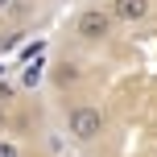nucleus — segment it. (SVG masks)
<instances>
[{
    "mask_svg": "<svg viewBox=\"0 0 157 157\" xmlns=\"http://www.w3.org/2000/svg\"><path fill=\"white\" fill-rule=\"evenodd\" d=\"M108 8H112V17H116V21L132 25V21H145V17H149L153 0H112Z\"/></svg>",
    "mask_w": 157,
    "mask_h": 157,
    "instance_id": "obj_3",
    "label": "nucleus"
},
{
    "mask_svg": "<svg viewBox=\"0 0 157 157\" xmlns=\"http://www.w3.org/2000/svg\"><path fill=\"white\" fill-rule=\"evenodd\" d=\"M21 83H25V87H37V83H41V62L25 66V71H21Z\"/></svg>",
    "mask_w": 157,
    "mask_h": 157,
    "instance_id": "obj_5",
    "label": "nucleus"
},
{
    "mask_svg": "<svg viewBox=\"0 0 157 157\" xmlns=\"http://www.w3.org/2000/svg\"><path fill=\"white\" fill-rule=\"evenodd\" d=\"M8 95H13V87H8V83H0V103H4Z\"/></svg>",
    "mask_w": 157,
    "mask_h": 157,
    "instance_id": "obj_7",
    "label": "nucleus"
},
{
    "mask_svg": "<svg viewBox=\"0 0 157 157\" xmlns=\"http://www.w3.org/2000/svg\"><path fill=\"white\" fill-rule=\"evenodd\" d=\"M112 29H116V17H112V8H83V13L75 17V33L83 41H91V46H99V41L112 37Z\"/></svg>",
    "mask_w": 157,
    "mask_h": 157,
    "instance_id": "obj_2",
    "label": "nucleus"
},
{
    "mask_svg": "<svg viewBox=\"0 0 157 157\" xmlns=\"http://www.w3.org/2000/svg\"><path fill=\"white\" fill-rule=\"evenodd\" d=\"M4 8H13V0H0V13H4Z\"/></svg>",
    "mask_w": 157,
    "mask_h": 157,
    "instance_id": "obj_9",
    "label": "nucleus"
},
{
    "mask_svg": "<svg viewBox=\"0 0 157 157\" xmlns=\"http://www.w3.org/2000/svg\"><path fill=\"white\" fill-rule=\"evenodd\" d=\"M0 157H21V149H17V145H8V141H0Z\"/></svg>",
    "mask_w": 157,
    "mask_h": 157,
    "instance_id": "obj_6",
    "label": "nucleus"
},
{
    "mask_svg": "<svg viewBox=\"0 0 157 157\" xmlns=\"http://www.w3.org/2000/svg\"><path fill=\"white\" fill-rule=\"evenodd\" d=\"M0 75H4V66H0Z\"/></svg>",
    "mask_w": 157,
    "mask_h": 157,
    "instance_id": "obj_10",
    "label": "nucleus"
},
{
    "mask_svg": "<svg viewBox=\"0 0 157 157\" xmlns=\"http://www.w3.org/2000/svg\"><path fill=\"white\" fill-rule=\"evenodd\" d=\"M78 78H83V66L78 62H58L54 66V87H75Z\"/></svg>",
    "mask_w": 157,
    "mask_h": 157,
    "instance_id": "obj_4",
    "label": "nucleus"
},
{
    "mask_svg": "<svg viewBox=\"0 0 157 157\" xmlns=\"http://www.w3.org/2000/svg\"><path fill=\"white\" fill-rule=\"evenodd\" d=\"M103 128H108V116H103L95 103H75V108L66 112V132H71L78 145L99 141V136H103Z\"/></svg>",
    "mask_w": 157,
    "mask_h": 157,
    "instance_id": "obj_1",
    "label": "nucleus"
},
{
    "mask_svg": "<svg viewBox=\"0 0 157 157\" xmlns=\"http://www.w3.org/2000/svg\"><path fill=\"white\" fill-rule=\"evenodd\" d=\"M4 128H8V116H4V108H0V132H4Z\"/></svg>",
    "mask_w": 157,
    "mask_h": 157,
    "instance_id": "obj_8",
    "label": "nucleus"
}]
</instances>
